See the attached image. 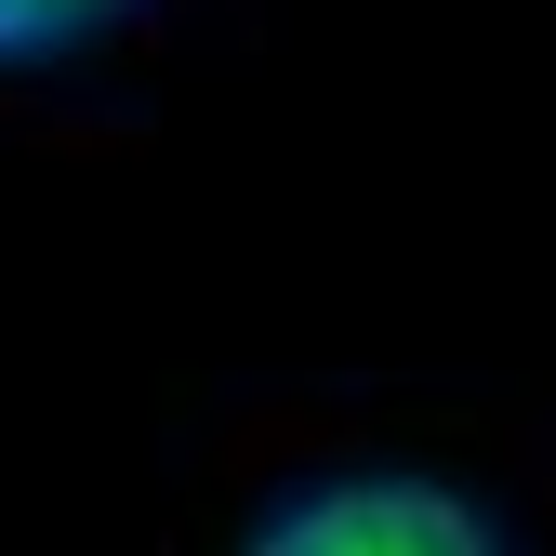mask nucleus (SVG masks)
<instances>
[{"instance_id":"nucleus-1","label":"nucleus","mask_w":556,"mask_h":556,"mask_svg":"<svg viewBox=\"0 0 556 556\" xmlns=\"http://www.w3.org/2000/svg\"><path fill=\"white\" fill-rule=\"evenodd\" d=\"M239 556H517V543L477 491L425 464H344V477H305L292 504H265Z\"/></svg>"},{"instance_id":"nucleus-2","label":"nucleus","mask_w":556,"mask_h":556,"mask_svg":"<svg viewBox=\"0 0 556 556\" xmlns=\"http://www.w3.org/2000/svg\"><path fill=\"white\" fill-rule=\"evenodd\" d=\"M106 14H132V0H0V66H14V53H53V40H93Z\"/></svg>"}]
</instances>
